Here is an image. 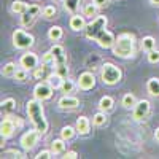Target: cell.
Returning <instances> with one entry per match:
<instances>
[{"label": "cell", "mask_w": 159, "mask_h": 159, "mask_svg": "<svg viewBox=\"0 0 159 159\" xmlns=\"http://www.w3.org/2000/svg\"><path fill=\"white\" fill-rule=\"evenodd\" d=\"M100 78H102L103 84L115 86V84H118L119 81H121L123 72H121V69H119L118 65H115L111 62H105L102 65V69H100Z\"/></svg>", "instance_id": "3957f363"}, {"label": "cell", "mask_w": 159, "mask_h": 159, "mask_svg": "<svg viewBox=\"0 0 159 159\" xmlns=\"http://www.w3.org/2000/svg\"><path fill=\"white\" fill-rule=\"evenodd\" d=\"M107 24H108V19L105 16H96L94 19H92L88 25L86 29L83 30L86 38L89 40H94V42H97V38L100 37V34L103 30H107Z\"/></svg>", "instance_id": "277c9868"}, {"label": "cell", "mask_w": 159, "mask_h": 159, "mask_svg": "<svg viewBox=\"0 0 159 159\" xmlns=\"http://www.w3.org/2000/svg\"><path fill=\"white\" fill-rule=\"evenodd\" d=\"M19 127H22V119L18 116H7L5 119H2V123H0V135H2V140L10 139Z\"/></svg>", "instance_id": "8992f818"}, {"label": "cell", "mask_w": 159, "mask_h": 159, "mask_svg": "<svg viewBox=\"0 0 159 159\" xmlns=\"http://www.w3.org/2000/svg\"><path fill=\"white\" fill-rule=\"evenodd\" d=\"M115 42H116V37H115L110 30H103V32L100 34V37L97 38L99 46L103 48V49H110V48H113V46H115Z\"/></svg>", "instance_id": "4fadbf2b"}, {"label": "cell", "mask_w": 159, "mask_h": 159, "mask_svg": "<svg viewBox=\"0 0 159 159\" xmlns=\"http://www.w3.org/2000/svg\"><path fill=\"white\" fill-rule=\"evenodd\" d=\"M154 139H156V140L159 142V127H157V129L154 130Z\"/></svg>", "instance_id": "ee69618b"}, {"label": "cell", "mask_w": 159, "mask_h": 159, "mask_svg": "<svg viewBox=\"0 0 159 159\" xmlns=\"http://www.w3.org/2000/svg\"><path fill=\"white\" fill-rule=\"evenodd\" d=\"M27 10H29V3L22 2V0H15L11 3V11L16 13V15H24V13H27Z\"/></svg>", "instance_id": "ffe728a7"}, {"label": "cell", "mask_w": 159, "mask_h": 159, "mask_svg": "<svg viewBox=\"0 0 159 159\" xmlns=\"http://www.w3.org/2000/svg\"><path fill=\"white\" fill-rule=\"evenodd\" d=\"M62 157H65V159H76V157H78V153H76V151H67Z\"/></svg>", "instance_id": "b9f144b4"}, {"label": "cell", "mask_w": 159, "mask_h": 159, "mask_svg": "<svg viewBox=\"0 0 159 159\" xmlns=\"http://www.w3.org/2000/svg\"><path fill=\"white\" fill-rule=\"evenodd\" d=\"M150 111H151L150 100L142 99L135 103V107L132 108V118H134V121H143V119H147L150 116Z\"/></svg>", "instance_id": "52a82bcc"}, {"label": "cell", "mask_w": 159, "mask_h": 159, "mask_svg": "<svg viewBox=\"0 0 159 159\" xmlns=\"http://www.w3.org/2000/svg\"><path fill=\"white\" fill-rule=\"evenodd\" d=\"M51 156H52V151H51V150H43V151L37 153L35 159H49Z\"/></svg>", "instance_id": "60d3db41"}, {"label": "cell", "mask_w": 159, "mask_h": 159, "mask_svg": "<svg viewBox=\"0 0 159 159\" xmlns=\"http://www.w3.org/2000/svg\"><path fill=\"white\" fill-rule=\"evenodd\" d=\"M65 142H67V140H64L62 137L52 140V142H51V151H52V154H61V153H64V151H65Z\"/></svg>", "instance_id": "7402d4cb"}, {"label": "cell", "mask_w": 159, "mask_h": 159, "mask_svg": "<svg viewBox=\"0 0 159 159\" xmlns=\"http://www.w3.org/2000/svg\"><path fill=\"white\" fill-rule=\"evenodd\" d=\"M76 134V127H72V126H64L61 129V137L64 140H72Z\"/></svg>", "instance_id": "4316f807"}, {"label": "cell", "mask_w": 159, "mask_h": 159, "mask_svg": "<svg viewBox=\"0 0 159 159\" xmlns=\"http://www.w3.org/2000/svg\"><path fill=\"white\" fill-rule=\"evenodd\" d=\"M27 76H29V70L27 69H24V67H19L18 70H16V73H15V78L16 81H19V83H24L25 80H27Z\"/></svg>", "instance_id": "4dcf8cb0"}, {"label": "cell", "mask_w": 159, "mask_h": 159, "mask_svg": "<svg viewBox=\"0 0 159 159\" xmlns=\"http://www.w3.org/2000/svg\"><path fill=\"white\" fill-rule=\"evenodd\" d=\"M51 52L54 56V65H61V64H67V54H65V49L61 45H54L51 48Z\"/></svg>", "instance_id": "9a60e30c"}, {"label": "cell", "mask_w": 159, "mask_h": 159, "mask_svg": "<svg viewBox=\"0 0 159 159\" xmlns=\"http://www.w3.org/2000/svg\"><path fill=\"white\" fill-rule=\"evenodd\" d=\"M73 89H75V83L69 78H64V81L61 84V91L65 92V94H70V92H73Z\"/></svg>", "instance_id": "1f68e13d"}, {"label": "cell", "mask_w": 159, "mask_h": 159, "mask_svg": "<svg viewBox=\"0 0 159 159\" xmlns=\"http://www.w3.org/2000/svg\"><path fill=\"white\" fill-rule=\"evenodd\" d=\"M135 103H137V99H135L134 94H130V92H129V94H124L123 99H121V105H123L124 108H127V110L134 108Z\"/></svg>", "instance_id": "d4e9b609"}, {"label": "cell", "mask_w": 159, "mask_h": 159, "mask_svg": "<svg viewBox=\"0 0 159 159\" xmlns=\"http://www.w3.org/2000/svg\"><path fill=\"white\" fill-rule=\"evenodd\" d=\"M113 107H115V100L110 96H103L99 100V110H102V111H111Z\"/></svg>", "instance_id": "d6986e66"}, {"label": "cell", "mask_w": 159, "mask_h": 159, "mask_svg": "<svg viewBox=\"0 0 159 159\" xmlns=\"http://www.w3.org/2000/svg\"><path fill=\"white\" fill-rule=\"evenodd\" d=\"M16 70H18V69H16V64L8 62V64H5V65H3V69H2V75H3V76H7V78L15 76Z\"/></svg>", "instance_id": "f546056e"}, {"label": "cell", "mask_w": 159, "mask_h": 159, "mask_svg": "<svg viewBox=\"0 0 159 159\" xmlns=\"http://www.w3.org/2000/svg\"><path fill=\"white\" fill-rule=\"evenodd\" d=\"M92 2H94L99 8H102V7H107V5H108V0H92Z\"/></svg>", "instance_id": "7bdbcfd3"}, {"label": "cell", "mask_w": 159, "mask_h": 159, "mask_svg": "<svg viewBox=\"0 0 159 159\" xmlns=\"http://www.w3.org/2000/svg\"><path fill=\"white\" fill-rule=\"evenodd\" d=\"M25 111H27L29 118L32 124L35 126V129L40 132L42 135H45L48 132V121L45 118V110H43V105H42V100L38 99H32L25 103Z\"/></svg>", "instance_id": "6da1fadb"}, {"label": "cell", "mask_w": 159, "mask_h": 159, "mask_svg": "<svg viewBox=\"0 0 159 159\" xmlns=\"http://www.w3.org/2000/svg\"><path fill=\"white\" fill-rule=\"evenodd\" d=\"M34 22H35V16L29 15V13L21 15V25L22 27H30V25H34Z\"/></svg>", "instance_id": "836d02e7"}, {"label": "cell", "mask_w": 159, "mask_h": 159, "mask_svg": "<svg viewBox=\"0 0 159 159\" xmlns=\"http://www.w3.org/2000/svg\"><path fill=\"white\" fill-rule=\"evenodd\" d=\"M64 35V30L62 27H59V25H52V27L48 29V38L51 40V42H59V40L62 38Z\"/></svg>", "instance_id": "44dd1931"}, {"label": "cell", "mask_w": 159, "mask_h": 159, "mask_svg": "<svg viewBox=\"0 0 159 159\" xmlns=\"http://www.w3.org/2000/svg\"><path fill=\"white\" fill-rule=\"evenodd\" d=\"M62 2H64L65 11L72 13V15H75V13L80 10V5H81V0H62Z\"/></svg>", "instance_id": "603a6c76"}, {"label": "cell", "mask_w": 159, "mask_h": 159, "mask_svg": "<svg viewBox=\"0 0 159 159\" xmlns=\"http://www.w3.org/2000/svg\"><path fill=\"white\" fill-rule=\"evenodd\" d=\"M54 72H56L57 75H61L62 78H69V67H67V64L54 65Z\"/></svg>", "instance_id": "d590c367"}, {"label": "cell", "mask_w": 159, "mask_h": 159, "mask_svg": "<svg viewBox=\"0 0 159 159\" xmlns=\"http://www.w3.org/2000/svg\"><path fill=\"white\" fill-rule=\"evenodd\" d=\"M46 81H48L52 88H54V89H61V84H62V81H64V78L54 72V73H51V75L46 78Z\"/></svg>", "instance_id": "484cf974"}, {"label": "cell", "mask_w": 159, "mask_h": 159, "mask_svg": "<svg viewBox=\"0 0 159 159\" xmlns=\"http://www.w3.org/2000/svg\"><path fill=\"white\" fill-rule=\"evenodd\" d=\"M97 10H99V7L94 2L86 3L83 7V16H86V18H96L97 16Z\"/></svg>", "instance_id": "cb8c5ba5"}, {"label": "cell", "mask_w": 159, "mask_h": 159, "mask_svg": "<svg viewBox=\"0 0 159 159\" xmlns=\"http://www.w3.org/2000/svg\"><path fill=\"white\" fill-rule=\"evenodd\" d=\"M52 91H54V88H52L48 81H40L34 88V97L38 99V100H42V102H45V100L52 97Z\"/></svg>", "instance_id": "ba28073f"}, {"label": "cell", "mask_w": 159, "mask_h": 159, "mask_svg": "<svg viewBox=\"0 0 159 159\" xmlns=\"http://www.w3.org/2000/svg\"><path fill=\"white\" fill-rule=\"evenodd\" d=\"M38 62H40L38 56L35 54V52H32V51L24 52V54L21 56V59H19V65H21V67H24V69H27V70L37 69L38 67Z\"/></svg>", "instance_id": "7c38bea8"}, {"label": "cell", "mask_w": 159, "mask_h": 159, "mask_svg": "<svg viewBox=\"0 0 159 159\" xmlns=\"http://www.w3.org/2000/svg\"><path fill=\"white\" fill-rule=\"evenodd\" d=\"M150 3L154 5V7H159V0H150Z\"/></svg>", "instance_id": "f6af8a7d"}, {"label": "cell", "mask_w": 159, "mask_h": 159, "mask_svg": "<svg viewBox=\"0 0 159 159\" xmlns=\"http://www.w3.org/2000/svg\"><path fill=\"white\" fill-rule=\"evenodd\" d=\"M75 127H76V132L80 135H86V134H89V130H91V121L86 116H80L76 119Z\"/></svg>", "instance_id": "2e32d148"}, {"label": "cell", "mask_w": 159, "mask_h": 159, "mask_svg": "<svg viewBox=\"0 0 159 159\" xmlns=\"http://www.w3.org/2000/svg\"><path fill=\"white\" fill-rule=\"evenodd\" d=\"M2 157H24V154L18 150H8V151H3Z\"/></svg>", "instance_id": "ab89813d"}, {"label": "cell", "mask_w": 159, "mask_h": 159, "mask_svg": "<svg viewBox=\"0 0 159 159\" xmlns=\"http://www.w3.org/2000/svg\"><path fill=\"white\" fill-rule=\"evenodd\" d=\"M147 91L153 97H159V78H150L147 81Z\"/></svg>", "instance_id": "ac0fdd59"}, {"label": "cell", "mask_w": 159, "mask_h": 159, "mask_svg": "<svg viewBox=\"0 0 159 159\" xmlns=\"http://www.w3.org/2000/svg\"><path fill=\"white\" fill-rule=\"evenodd\" d=\"M92 124L96 127H105L108 124V118H107V111H97L94 116H92Z\"/></svg>", "instance_id": "e0dca14e"}, {"label": "cell", "mask_w": 159, "mask_h": 159, "mask_svg": "<svg viewBox=\"0 0 159 159\" xmlns=\"http://www.w3.org/2000/svg\"><path fill=\"white\" fill-rule=\"evenodd\" d=\"M11 42H13V46L16 49H29V48L34 46L35 38L29 32H25L22 29H16L11 35Z\"/></svg>", "instance_id": "5b68a950"}, {"label": "cell", "mask_w": 159, "mask_h": 159, "mask_svg": "<svg viewBox=\"0 0 159 159\" xmlns=\"http://www.w3.org/2000/svg\"><path fill=\"white\" fill-rule=\"evenodd\" d=\"M76 86L81 89V91H91V89H94V86H96V76H94V73H92V72H83V73H80Z\"/></svg>", "instance_id": "30bf717a"}, {"label": "cell", "mask_w": 159, "mask_h": 159, "mask_svg": "<svg viewBox=\"0 0 159 159\" xmlns=\"http://www.w3.org/2000/svg\"><path fill=\"white\" fill-rule=\"evenodd\" d=\"M84 18L86 16H80V15H72V18H70V21H69V25H70V29L72 30H75V32H81V30H84L86 29V21H84Z\"/></svg>", "instance_id": "5bb4252c"}, {"label": "cell", "mask_w": 159, "mask_h": 159, "mask_svg": "<svg viewBox=\"0 0 159 159\" xmlns=\"http://www.w3.org/2000/svg\"><path fill=\"white\" fill-rule=\"evenodd\" d=\"M42 16H43L45 19H54V18L57 16L56 7H54V5H46V7L43 8V11H42Z\"/></svg>", "instance_id": "83f0119b"}, {"label": "cell", "mask_w": 159, "mask_h": 159, "mask_svg": "<svg viewBox=\"0 0 159 159\" xmlns=\"http://www.w3.org/2000/svg\"><path fill=\"white\" fill-rule=\"evenodd\" d=\"M15 107H16L15 99L8 97V99L2 100V110H3V111H13V110H15Z\"/></svg>", "instance_id": "e575fe53"}, {"label": "cell", "mask_w": 159, "mask_h": 159, "mask_svg": "<svg viewBox=\"0 0 159 159\" xmlns=\"http://www.w3.org/2000/svg\"><path fill=\"white\" fill-rule=\"evenodd\" d=\"M111 49H113V54L118 57H123V59L132 57L135 52V37L132 34H127V32L118 35L115 46Z\"/></svg>", "instance_id": "7a4b0ae2"}, {"label": "cell", "mask_w": 159, "mask_h": 159, "mask_svg": "<svg viewBox=\"0 0 159 159\" xmlns=\"http://www.w3.org/2000/svg\"><path fill=\"white\" fill-rule=\"evenodd\" d=\"M148 62L150 64H157L159 62V49H151V51H148Z\"/></svg>", "instance_id": "8d00e7d4"}, {"label": "cell", "mask_w": 159, "mask_h": 159, "mask_svg": "<svg viewBox=\"0 0 159 159\" xmlns=\"http://www.w3.org/2000/svg\"><path fill=\"white\" fill-rule=\"evenodd\" d=\"M57 107L61 110H64V111H73V110H76L80 107V100L76 97L70 96V94H65V96H62L57 100Z\"/></svg>", "instance_id": "8fae6325"}, {"label": "cell", "mask_w": 159, "mask_h": 159, "mask_svg": "<svg viewBox=\"0 0 159 159\" xmlns=\"http://www.w3.org/2000/svg\"><path fill=\"white\" fill-rule=\"evenodd\" d=\"M156 48V40L153 38V37H143V40H142V49L143 51H151V49H154Z\"/></svg>", "instance_id": "f1b7e54d"}, {"label": "cell", "mask_w": 159, "mask_h": 159, "mask_svg": "<svg viewBox=\"0 0 159 159\" xmlns=\"http://www.w3.org/2000/svg\"><path fill=\"white\" fill-rule=\"evenodd\" d=\"M40 137H42V134H40L37 129L27 130V132H25V134H22V137H21V147H22L25 151H30L35 145L38 143Z\"/></svg>", "instance_id": "9c48e42d"}, {"label": "cell", "mask_w": 159, "mask_h": 159, "mask_svg": "<svg viewBox=\"0 0 159 159\" xmlns=\"http://www.w3.org/2000/svg\"><path fill=\"white\" fill-rule=\"evenodd\" d=\"M49 75H46V64H43L42 67L34 69V78L35 80H46Z\"/></svg>", "instance_id": "d6a6232c"}, {"label": "cell", "mask_w": 159, "mask_h": 159, "mask_svg": "<svg viewBox=\"0 0 159 159\" xmlns=\"http://www.w3.org/2000/svg\"><path fill=\"white\" fill-rule=\"evenodd\" d=\"M42 62H43V64H46V65H54V56H52L51 49H49L48 52H45V54H43Z\"/></svg>", "instance_id": "f35d334b"}, {"label": "cell", "mask_w": 159, "mask_h": 159, "mask_svg": "<svg viewBox=\"0 0 159 159\" xmlns=\"http://www.w3.org/2000/svg\"><path fill=\"white\" fill-rule=\"evenodd\" d=\"M42 11H43V8L42 7H40V5H29V10H27V13H29V15H32V16H40V15H42Z\"/></svg>", "instance_id": "74e56055"}]
</instances>
